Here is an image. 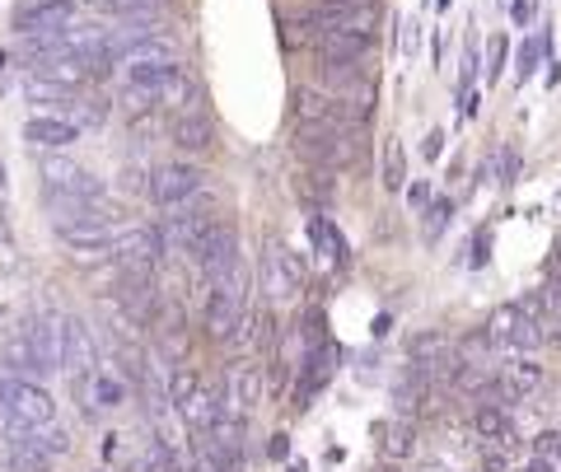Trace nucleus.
Returning <instances> with one entry per match:
<instances>
[{
  "label": "nucleus",
  "mask_w": 561,
  "mask_h": 472,
  "mask_svg": "<svg viewBox=\"0 0 561 472\" xmlns=\"http://www.w3.org/2000/svg\"><path fill=\"white\" fill-rule=\"evenodd\" d=\"M449 216H454V202H431V206H426V239H431V243L440 239V230L449 225Z\"/></svg>",
  "instance_id": "cd10ccee"
},
{
  "label": "nucleus",
  "mask_w": 561,
  "mask_h": 472,
  "mask_svg": "<svg viewBox=\"0 0 561 472\" xmlns=\"http://www.w3.org/2000/svg\"><path fill=\"white\" fill-rule=\"evenodd\" d=\"M113 257L122 262V272H140V276H154V267H160V257H164V239L160 230H127V234H117L113 239Z\"/></svg>",
  "instance_id": "0eeeda50"
},
{
  "label": "nucleus",
  "mask_w": 561,
  "mask_h": 472,
  "mask_svg": "<svg viewBox=\"0 0 561 472\" xmlns=\"http://www.w3.org/2000/svg\"><path fill=\"white\" fill-rule=\"evenodd\" d=\"M402 179H408V173H402V146L398 141H383V187L398 192Z\"/></svg>",
  "instance_id": "bb28decb"
},
{
  "label": "nucleus",
  "mask_w": 561,
  "mask_h": 472,
  "mask_svg": "<svg viewBox=\"0 0 561 472\" xmlns=\"http://www.w3.org/2000/svg\"><path fill=\"white\" fill-rule=\"evenodd\" d=\"M421 398H426V379H421L416 370H408V375L393 383V407H398V416H416L421 412Z\"/></svg>",
  "instance_id": "6ab92c4d"
},
{
  "label": "nucleus",
  "mask_w": 561,
  "mask_h": 472,
  "mask_svg": "<svg viewBox=\"0 0 561 472\" xmlns=\"http://www.w3.org/2000/svg\"><path fill=\"white\" fill-rule=\"evenodd\" d=\"M192 257H197V267H202L206 281H216V276L234 272L239 267V230H234L230 220H216L197 243H192Z\"/></svg>",
  "instance_id": "39448f33"
},
{
  "label": "nucleus",
  "mask_w": 561,
  "mask_h": 472,
  "mask_svg": "<svg viewBox=\"0 0 561 472\" xmlns=\"http://www.w3.org/2000/svg\"><path fill=\"white\" fill-rule=\"evenodd\" d=\"M202 187H206V173L197 164H183V160L179 164H160L154 169V179H150V202L164 206V211H173V206L197 202Z\"/></svg>",
  "instance_id": "20e7f679"
},
{
  "label": "nucleus",
  "mask_w": 561,
  "mask_h": 472,
  "mask_svg": "<svg viewBox=\"0 0 561 472\" xmlns=\"http://www.w3.org/2000/svg\"><path fill=\"white\" fill-rule=\"evenodd\" d=\"M286 449H290L286 435H276V440H272V459H286Z\"/></svg>",
  "instance_id": "4c0bfd02"
},
{
  "label": "nucleus",
  "mask_w": 561,
  "mask_h": 472,
  "mask_svg": "<svg viewBox=\"0 0 561 472\" xmlns=\"http://www.w3.org/2000/svg\"><path fill=\"white\" fill-rule=\"evenodd\" d=\"M370 43L375 38H365V33H319L313 38V51H319V71L323 66H356L370 57Z\"/></svg>",
  "instance_id": "9b49d317"
},
{
  "label": "nucleus",
  "mask_w": 561,
  "mask_h": 472,
  "mask_svg": "<svg viewBox=\"0 0 561 472\" xmlns=\"http://www.w3.org/2000/svg\"><path fill=\"white\" fill-rule=\"evenodd\" d=\"M51 453L33 440V430H14L5 440V472H51Z\"/></svg>",
  "instance_id": "2eb2a0df"
},
{
  "label": "nucleus",
  "mask_w": 561,
  "mask_h": 472,
  "mask_svg": "<svg viewBox=\"0 0 561 472\" xmlns=\"http://www.w3.org/2000/svg\"><path fill=\"white\" fill-rule=\"evenodd\" d=\"M557 472H561V463H557Z\"/></svg>",
  "instance_id": "a19ab883"
},
{
  "label": "nucleus",
  "mask_w": 561,
  "mask_h": 472,
  "mask_svg": "<svg viewBox=\"0 0 561 472\" xmlns=\"http://www.w3.org/2000/svg\"><path fill=\"white\" fill-rule=\"evenodd\" d=\"M61 370H70V379H90L99 370L94 332L80 319H61Z\"/></svg>",
  "instance_id": "1a4fd4ad"
},
{
  "label": "nucleus",
  "mask_w": 561,
  "mask_h": 472,
  "mask_svg": "<svg viewBox=\"0 0 561 472\" xmlns=\"http://www.w3.org/2000/svg\"><path fill=\"white\" fill-rule=\"evenodd\" d=\"M426 472H440V468H426Z\"/></svg>",
  "instance_id": "58836bf2"
},
{
  "label": "nucleus",
  "mask_w": 561,
  "mask_h": 472,
  "mask_svg": "<svg viewBox=\"0 0 561 472\" xmlns=\"http://www.w3.org/2000/svg\"><path fill=\"white\" fill-rule=\"evenodd\" d=\"M515 472H557V463H552V459H538V453H534V459H529V463H519Z\"/></svg>",
  "instance_id": "f704fd0d"
},
{
  "label": "nucleus",
  "mask_w": 561,
  "mask_h": 472,
  "mask_svg": "<svg viewBox=\"0 0 561 472\" xmlns=\"http://www.w3.org/2000/svg\"><path fill=\"white\" fill-rule=\"evenodd\" d=\"M210 141H216V127H210V117L202 108H183L173 117V146L183 154H206Z\"/></svg>",
  "instance_id": "4468645a"
},
{
  "label": "nucleus",
  "mask_w": 561,
  "mask_h": 472,
  "mask_svg": "<svg viewBox=\"0 0 561 472\" xmlns=\"http://www.w3.org/2000/svg\"><path fill=\"white\" fill-rule=\"evenodd\" d=\"M243 286H249V276H243V267L225 272L210 281V295H206V337L216 342H230L239 323H243Z\"/></svg>",
  "instance_id": "f03ea898"
},
{
  "label": "nucleus",
  "mask_w": 561,
  "mask_h": 472,
  "mask_svg": "<svg viewBox=\"0 0 561 472\" xmlns=\"http://www.w3.org/2000/svg\"><path fill=\"white\" fill-rule=\"evenodd\" d=\"M542 337H548V342H561V309H552L548 319H542Z\"/></svg>",
  "instance_id": "72a5a7b5"
},
{
  "label": "nucleus",
  "mask_w": 561,
  "mask_h": 472,
  "mask_svg": "<svg viewBox=\"0 0 561 472\" xmlns=\"http://www.w3.org/2000/svg\"><path fill=\"white\" fill-rule=\"evenodd\" d=\"M515 173H519V160H515V150H505V179L501 183H515Z\"/></svg>",
  "instance_id": "e433bc0d"
},
{
  "label": "nucleus",
  "mask_w": 561,
  "mask_h": 472,
  "mask_svg": "<svg viewBox=\"0 0 561 472\" xmlns=\"http://www.w3.org/2000/svg\"><path fill=\"white\" fill-rule=\"evenodd\" d=\"M421 154H426V160H440V154H445V131H431L426 146H421Z\"/></svg>",
  "instance_id": "2f4dec72"
},
{
  "label": "nucleus",
  "mask_w": 561,
  "mask_h": 472,
  "mask_svg": "<svg viewBox=\"0 0 561 472\" xmlns=\"http://www.w3.org/2000/svg\"><path fill=\"white\" fill-rule=\"evenodd\" d=\"M33 440H38L51 459H61V453H70V435H66V426H57V422H43V426H33Z\"/></svg>",
  "instance_id": "393cba45"
},
{
  "label": "nucleus",
  "mask_w": 561,
  "mask_h": 472,
  "mask_svg": "<svg viewBox=\"0 0 561 472\" xmlns=\"http://www.w3.org/2000/svg\"><path fill=\"white\" fill-rule=\"evenodd\" d=\"M24 90H28L33 103H43V108H66V103H70L66 84H51V80H43V76H28Z\"/></svg>",
  "instance_id": "4be33fe9"
},
{
  "label": "nucleus",
  "mask_w": 561,
  "mask_h": 472,
  "mask_svg": "<svg viewBox=\"0 0 561 472\" xmlns=\"http://www.w3.org/2000/svg\"><path fill=\"white\" fill-rule=\"evenodd\" d=\"M295 117L300 122H319V127H356L360 113L342 103L328 90H295Z\"/></svg>",
  "instance_id": "6e6552de"
},
{
  "label": "nucleus",
  "mask_w": 561,
  "mask_h": 472,
  "mask_svg": "<svg viewBox=\"0 0 561 472\" xmlns=\"http://www.w3.org/2000/svg\"><path fill=\"white\" fill-rule=\"evenodd\" d=\"M445 352H454V342L445 337V332H416V337H412V346H408V356H412V365L440 360Z\"/></svg>",
  "instance_id": "aec40b11"
},
{
  "label": "nucleus",
  "mask_w": 561,
  "mask_h": 472,
  "mask_svg": "<svg viewBox=\"0 0 561 472\" xmlns=\"http://www.w3.org/2000/svg\"><path fill=\"white\" fill-rule=\"evenodd\" d=\"M24 342H28L33 360H38V375L61 370V323L57 319H33L24 327Z\"/></svg>",
  "instance_id": "ddd939ff"
},
{
  "label": "nucleus",
  "mask_w": 561,
  "mask_h": 472,
  "mask_svg": "<svg viewBox=\"0 0 561 472\" xmlns=\"http://www.w3.org/2000/svg\"><path fill=\"white\" fill-rule=\"evenodd\" d=\"M70 24H76V0H28L14 14L20 38H51V33H66Z\"/></svg>",
  "instance_id": "423d86ee"
},
{
  "label": "nucleus",
  "mask_w": 561,
  "mask_h": 472,
  "mask_svg": "<svg viewBox=\"0 0 561 472\" xmlns=\"http://www.w3.org/2000/svg\"><path fill=\"white\" fill-rule=\"evenodd\" d=\"M383 472H393V468H383Z\"/></svg>",
  "instance_id": "ea45409f"
},
{
  "label": "nucleus",
  "mask_w": 561,
  "mask_h": 472,
  "mask_svg": "<svg viewBox=\"0 0 561 472\" xmlns=\"http://www.w3.org/2000/svg\"><path fill=\"white\" fill-rule=\"evenodd\" d=\"M197 389H202L197 370H192V365H173V375H169V402H173V407H183V402Z\"/></svg>",
  "instance_id": "b1692460"
},
{
  "label": "nucleus",
  "mask_w": 561,
  "mask_h": 472,
  "mask_svg": "<svg viewBox=\"0 0 561 472\" xmlns=\"http://www.w3.org/2000/svg\"><path fill=\"white\" fill-rule=\"evenodd\" d=\"M542 57H548V38H524V43H519V57H515V80H519V84L534 80V71H538Z\"/></svg>",
  "instance_id": "5701e85b"
},
{
  "label": "nucleus",
  "mask_w": 561,
  "mask_h": 472,
  "mask_svg": "<svg viewBox=\"0 0 561 472\" xmlns=\"http://www.w3.org/2000/svg\"><path fill=\"white\" fill-rule=\"evenodd\" d=\"M542 342H548V337H542V323H538V319H529V313H519L515 327H511V342H505V346H515L519 356H529V352H538Z\"/></svg>",
  "instance_id": "412c9836"
},
{
  "label": "nucleus",
  "mask_w": 561,
  "mask_h": 472,
  "mask_svg": "<svg viewBox=\"0 0 561 472\" xmlns=\"http://www.w3.org/2000/svg\"><path fill=\"white\" fill-rule=\"evenodd\" d=\"M408 202H412V206H426V202H431L426 183H412V187H408Z\"/></svg>",
  "instance_id": "c9c22d12"
},
{
  "label": "nucleus",
  "mask_w": 561,
  "mask_h": 472,
  "mask_svg": "<svg viewBox=\"0 0 561 472\" xmlns=\"http://www.w3.org/2000/svg\"><path fill=\"white\" fill-rule=\"evenodd\" d=\"M24 141L38 146V150H66V146L80 141V127L61 113H38V117L24 122Z\"/></svg>",
  "instance_id": "f8f14e48"
},
{
  "label": "nucleus",
  "mask_w": 561,
  "mask_h": 472,
  "mask_svg": "<svg viewBox=\"0 0 561 472\" xmlns=\"http://www.w3.org/2000/svg\"><path fill=\"white\" fill-rule=\"evenodd\" d=\"M511 463H505V449H491V453H482V472H505Z\"/></svg>",
  "instance_id": "473e14b6"
},
{
  "label": "nucleus",
  "mask_w": 561,
  "mask_h": 472,
  "mask_svg": "<svg viewBox=\"0 0 561 472\" xmlns=\"http://www.w3.org/2000/svg\"><path fill=\"white\" fill-rule=\"evenodd\" d=\"M515 319H519V304H501L496 313H491V323H486V337H491V346H505V342H511V327H515Z\"/></svg>",
  "instance_id": "a878e982"
},
{
  "label": "nucleus",
  "mask_w": 561,
  "mask_h": 472,
  "mask_svg": "<svg viewBox=\"0 0 561 472\" xmlns=\"http://www.w3.org/2000/svg\"><path fill=\"white\" fill-rule=\"evenodd\" d=\"M375 435H379V449H383V459H389V463H402L412 453V422H408V416L379 422Z\"/></svg>",
  "instance_id": "dca6fc26"
},
{
  "label": "nucleus",
  "mask_w": 561,
  "mask_h": 472,
  "mask_svg": "<svg viewBox=\"0 0 561 472\" xmlns=\"http://www.w3.org/2000/svg\"><path fill=\"white\" fill-rule=\"evenodd\" d=\"M472 430H478L482 440H496L501 449L515 445V430H511V422H505V407H496V402H482V407L472 412Z\"/></svg>",
  "instance_id": "f3484780"
},
{
  "label": "nucleus",
  "mask_w": 561,
  "mask_h": 472,
  "mask_svg": "<svg viewBox=\"0 0 561 472\" xmlns=\"http://www.w3.org/2000/svg\"><path fill=\"white\" fill-rule=\"evenodd\" d=\"M534 453H538V459H561V430H542L538 435V440H534Z\"/></svg>",
  "instance_id": "c85d7f7f"
},
{
  "label": "nucleus",
  "mask_w": 561,
  "mask_h": 472,
  "mask_svg": "<svg viewBox=\"0 0 561 472\" xmlns=\"http://www.w3.org/2000/svg\"><path fill=\"white\" fill-rule=\"evenodd\" d=\"M305 257H295L286 243H272L267 253H262V290H267L272 304H286L295 295L305 290Z\"/></svg>",
  "instance_id": "7ed1b4c3"
},
{
  "label": "nucleus",
  "mask_w": 561,
  "mask_h": 472,
  "mask_svg": "<svg viewBox=\"0 0 561 472\" xmlns=\"http://www.w3.org/2000/svg\"><path fill=\"white\" fill-rule=\"evenodd\" d=\"M179 412H183V422H187L192 435H206L210 426H216V416H220V398L210 393V389H197Z\"/></svg>",
  "instance_id": "a211bd4d"
},
{
  "label": "nucleus",
  "mask_w": 561,
  "mask_h": 472,
  "mask_svg": "<svg viewBox=\"0 0 561 472\" xmlns=\"http://www.w3.org/2000/svg\"><path fill=\"white\" fill-rule=\"evenodd\" d=\"M300 24L313 33H365V38H375L379 0H319L300 14Z\"/></svg>",
  "instance_id": "f257e3e1"
},
{
  "label": "nucleus",
  "mask_w": 561,
  "mask_h": 472,
  "mask_svg": "<svg viewBox=\"0 0 561 472\" xmlns=\"http://www.w3.org/2000/svg\"><path fill=\"white\" fill-rule=\"evenodd\" d=\"M505 51H511V47H505V38H491V66H486V80H496V76L505 71Z\"/></svg>",
  "instance_id": "c756f323"
},
{
  "label": "nucleus",
  "mask_w": 561,
  "mask_h": 472,
  "mask_svg": "<svg viewBox=\"0 0 561 472\" xmlns=\"http://www.w3.org/2000/svg\"><path fill=\"white\" fill-rule=\"evenodd\" d=\"M511 20H515L519 28H529V24H534V0H511Z\"/></svg>",
  "instance_id": "7c9ffc66"
},
{
  "label": "nucleus",
  "mask_w": 561,
  "mask_h": 472,
  "mask_svg": "<svg viewBox=\"0 0 561 472\" xmlns=\"http://www.w3.org/2000/svg\"><path fill=\"white\" fill-rule=\"evenodd\" d=\"M257 398H262V370H257V365H230L220 407L234 412V416H249L257 407Z\"/></svg>",
  "instance_id": "9d476101"
}]
</instances>
